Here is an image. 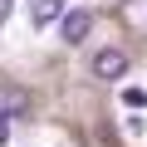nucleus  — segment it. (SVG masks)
Returning a JSON list of instances; mask_svg holds the SVG:
<instances>
[{"instance_id":"1","label":"nucleus","mask_w":147,"mask_h":147,"mask_svg":"<svg viewBox=\"0 0 147 147\" xmlns=\"http://www.w3.org/2000/svg\"><path fill=\"white\" fill-rule=\"evenodd\" d=\"M88 69H93V79L113 84V79H123V74H127V54L108 44V49H98V54H93V64H88Z\"/></svg>"},{"instance_id":"2","label":"nucleus","mask_w":147,"mask_h":147,"mask_svg":"<svg viewBox=\"0 0 147 147\" xmlns=\"http://www.w3.org/2000/svg\"><path fill=\"white\" fill-rule=\"evenodd\" d=\"M88 30H93V10H64V20H59V39L64 44H84Z\"/></svg>"},{"instance_id":"3","label":"nucleus","mask_w":147,"mask_h":147,"mask_svg":"<svg viewBox=\"0 0 147 147\" xmlns=\"http://www.w3.org/2000/svg\"><path fill=\"white\" fill-rule=\"evenodd\" d=\"M64 20V0H30V25L44 30V25H59Z\"/></svg>"},{"instance_id":"4","label":"nucleus","mask_w":147,"mask_h":147,"mask_svg":"<svg viewBox=\"0 0 147 147\" xmlns=\"http://www.w3.org/2000/svg\"><path fill=\"white\" fill-rule=\"evenodd\" d=\"M123 108H127V113H142V108H147V88L127 84V88H123Z\"/></svg>"},{"instance_id":"5","label":"nucleus","mask_w":147,"mask_h":147,"mask_svg":"<svg viewBox=\"0 0 147 147\" xmlns=\"http://www.w3.org/2000/svg\"><path fill=\"white\" fill-rule=\"evenodd\" d=\"M5 10H10V0H0V25H5Z\"/></svg>"},{"instance_id":"6","label":"nucleus","mask_w":147,"mask_h":147,"mask_svg":"<svg viewBox=\"0 0 147 147\" xmlns=\"http://www.w3.org/2000/svg\"><path fill=\"white\" fill-rule=\"evenodd\" d=\"M108 5H132V0H108Z\"/></svg>"}]
</instances>
